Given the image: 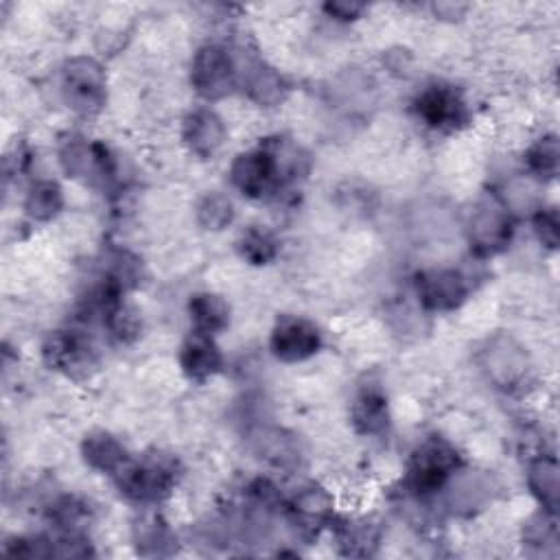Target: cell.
Listing matches in <instances>:
<instances>
[{
	"mask_svg": "<svg viewBox=\"0 0 560 560\" xmlns=\"http://www.w3.org/2000/svg\"><path fill=\"white\" fill-rule=\"evenodd\" d=\"M462 470V455L444 438L422 440L407 464L405 486L413 499L438 494Z\"/></svg>",
	"mask_w": 560,
	"mask_h": 560,
	"instance_id": "1",
	"label": "cell"
},
{
	"mask_svg": "<svg viewBox=\"0 0 560 560\" xmlns=\"http://www.w3.org/2000/svg\"><path fill=\"white\" fill-rule=\"evenodd\" d=\"M177 481V466L166 455H144L140 459L129 457L114 475V483L129 501L151 505L171 494Z\"/></svg>",
	"mask_w": 560,
	"mask_h": 560,
	"instance_id": "2",
	"label": "cell"
},
{
	"mask_svg": "<svg viewBox=\"0 0 560 560\" xmlns=\"http://www.w3.org/2000/svg\"><path fill=\"white\" fill-rule=\"evenodd\" d=\"M59 92L63 103L81 114L94 116L107 101V77L94 57H70L59 72Z\"/></svg>",
	"mask_w": 560,
	"mask_h": 560,
	"instance_id": "3",
	"label": "cell"
},
{
	"mask_svg": "<svg viewBox=\"0 0 560 560\" xmlns=\"http://www.w3.org/2000/svg\"><path fill=\"white\" fill-rule=\"evenodd\" d=\"M241 63L234 52L217 42L197 48L190 61V85L206 101H221L238 85Z\"/></svg>",
	"mask_w": 560,
	"mask_h": 560,
	"instance_id": "4",
	"label": "cell"
},
{
	"mask_svg": "<svg viewBox=\"0 0 560 560\" xmlns=\"http://www.w3.org/2000/svg\"><path fill=\"white\" fill-rule=\"evenodd\" d=\"M468 243L479 258H490L501 254L514 236V219L510 208L490 195L481 199L468 219Z\"/></svg>",
	"mask_w": 560,
	"mask_h": 560,
	"instance_id": "5",
	"label": "cell"
},
{
	"mask_svg": "<svg viewBox=\"0 0 560 560\" xmlns=\"http://www.w3.org/2000/svg\"><path fill=\"white\" fill-rule=\"evenodd\" d=\"M230 184L247 199H269L284 186L271 151L260 144L238 153L230 164Z\"/></svg>",
	"mask_w": 560,
	"mask_h": 560,
	"instance_id": "6",
	"label": "cell"
},
{
	"mask_svg": "<svg viewBox=\"0 0 560 560\" xmlns=\"http://www.w3.org/2000/svg\"><path fill=\"white\" fill-rule=\"evenodd\" d=\"M411 109L416 118L431 131H457L468 122V105L462 94L442 81H433L424 85L413 103Z\"/></svg>",
	"mask_w": 560,
	"mask_h": 560,
	"instance_id": "7",
	"label": "cell"
},
{
	"mask_svg": "<svg viewBox=\"0 0 560 560\" xmlns=\"http://www.w3.org/2000/svg\"><path fill=\"white\" fill-rule=\"evenodd\" d=\"M287 523L302 540H313L326 529L335 516L330 492L319 483L302 486L284 505Z\"/></svg>",
	"mask_w": 560,
	"mask_h": 560,
	"instance_id": "8",
	"label": "cell"
},
{
	"mask_svg": "<svg viewBox=\"0 0 560 560\" xmlns=\"http://www.w3.org/2000/svg\"><path fill=\"white\" fill-rule=\"evenodd\" d=\"M322 332L302 315H280L269 335V350L282 363H300L322 350Z\"/></svg>",
	"mask_w": 560,
	"mask_h": 560,
	"instance_id": "9",
	"label": "cell"
},
{
	"mask_svg": "<svg viewBox=\"0 0 560 560\" xmlns=\"http://www.w3.org/2000/svg\"><path fill=\"white\" fill-rule=\"evenodd\" d=\"M413 291H416L418 304L424 311L448 313L464 304L470 287H468V278L459 269L433 267L416 276Z\"/></svg>",
	"mask_w": 560,
	"mask_h": 560,
	"instance_id": "10",
	"label": "cell"
},
{
	"mask_svg": "<svg viewBox=\"0 0 560 560\" xmlns=\"http://www.w3.org/2000/svg\"><path fill=\"white\" fill-rule=\"evenodd\" d=\"M42 359L50 370L72 378H85L96 368L94 348L79 330H52L42 343Z\"/></svg>",
	"mask_w": 560,
	"mask_h": 560,
	"instance_id": "11",
	"label": "cell"
},
{
	"mask_svg": "<svg viewBox=\"0 0 560 560\" xmlns=\"http://www.w3.org/2000/svg\"><path fill=\"white\" fill-rule=\"evenodd\" d=\"M225 122L210 107H197L182 120V142L199 160L214 158L225 144Z\"/></svg>",
	"mask_w": 560,
	"mask_h": 560,
	"instance_id": "12",
	"label": "cell"
},
{
	"mask_svg": "<svg viewBox=\"0 0 560 560\" xmlns=\"http://www.w3.org/2000/svg\"><path fill=\"white\" fill-rule=\"evenodd\" d=\"M177 363L182 374L192 383H203L212 378L223 368V354L210 335L192 332L182 341L177 352Z\"/></svg>",
	"mask_w": 560,
	"mask_h": 560,
	"instance_id": "13",
	"label": "cell"
},
{
	"mask_svg": "<svg viewBox=\"0 0 560 560\" xmlns=\"http://www.w3.org/2000/svg\"><path fill=\"white\" fill-rule=\"evenodd\" d=\"M483 370L492 383L501 389H516L527 378L529 365L525 352L514 341H497L486 350Z\"/></svg>",
	"mask_w": 560,
	"mask_h": 560,
	"instance_id": "14",
	"label": "cell"
},
{
	"mask_svg": "<svg viewBox=\"0 0 560 560\" xmlns=\"http://www.w3.org/2000/svg\"><path fill=\"white\" fill-rule=\"evenodd\" d=\"M238 85L247 92V98L262 107L280 105L289 92L287 79L265 61H249L238 72Z\"/></svg>",
	"mask_w": 560,
	"mask_h": 560,
	"instance_id": "15",
	"label": "cell"
},
{
	"mask_svg": "<svg viewBox=\"0 0 560 560\" xmlns=\"http://www.w3.org/2000/svg\"><path fill=\"white\" fill-rule=\"evenodd\" d=\"M328 527L343 556H372L381 540V532L370 518L332 516Z\"/></svg>",
	"mask_w": 560,
	"mask_h": 560,
	"instance_id": "16",
	"label": "cell"
},
{
	"mask_svg": "<svg viewBox=\"0 0 560 560\" xmlns=\"http://www.w3.org/2000/svg\"><path fill=\"white\" fill-rule=\"evenodd\" d=\"M350 422L359 435H381L389 427V405L381 387H363L350 405Z\"/></svg>",
	"mask_w": 560,
	"mask_h": 560,
	"instance_id": "17",
	"label": "cell"
},
{
	"mask_svg": "<svg viewBox=\"0 0 560 560\" xmlns=\"http://www.w3.org/2000/svg\"><path fill=\"white\" fill-rule=\"evenodd\" d=\"M81 455H83V462L92 470L109 475V477H114L120 470V466L131 457L127 453V448L122 446V442L103 429L90 431L83 438Z\"/></svg>",
	"mask_w": 560,
	"mask_h": 560,
	"instance_id": "18",
	"label": "cell"
},
{
	"mask_svg": "<svg viewBox=\"0 0 560 560\" xmlns=\"http://www.w3.org/2000/svg\"><path fill=\"white\" fill-rule=\"evenodd\" d=\"M527 488L542 512L556 514L560 501V468L553 455L538 453L527 464Z\"/></svg>",
	"mask_w": 560,
	"mask_h": 560,
	"instance_id": "19",
	"label": "cell"
},
{
	"mask_svg": "<svg viewBox=\"0 0 560 560\" xmlns=\"http://www.w3.org/2000/svg\"><path fill=\"white\" fill-rule=\"evenodd\" d=\"M188 319L192 332L217 337L230 326V304L210 291H199L188 300Z\"/></svg>",
	"mask_w": 560,
	"mask_h": 560,
	"instance_id": "20",
	"label": "cell"
},
{
	"mask_svg": "<svg viewBox=\"0 0 560 560\" xmlns=\"http://www.w3.org/2000/svg\"><path fill=\"white\" fill-rule=\"evenodd\" d=\"M175 534L155 514H144L133 525V545L138 547V553L158 558V556H171L175 551Z\"/></svg>",
	"mask_w": 560,
	"mask_h": 560,
	"instance_id": "21",
	"label": "cell"
},
{
	"mask_svg": "<svg viewBox=\"0 0 560 560\" xmlns=\"http://www.w3.org/2000/svg\"><path fill=\"white\" fill-rule=\"evenodd\" d=\"M22 208L31 221L48 223L63 210V190L55 179H37L28 186Z\"/></svg>",
	"mask_w": 560,
	"mask_h": 560,
	"instance_id": "22",
	"label": "cell"
},
{
	"mask_svg": "<svg viewBox=\"0 0 560 560\" xmlns=\"http://www.w3.org/2000/svg\"><path fill=\"white\" fill-rule=\"evenodd\" d=\"M236 252L245 262L262 267L278 258L280 243L271 230L260 228V225H249L247 230H243L238 234Z\"/></svg>",
	"mask_w": 560,
	"mask_h": 560,
	"instance_id": "23",
	"label": "cell"
},
{
	"mask_svg": "<svg viewBox=\"0 0 560 560\" xmlns=\"http://www.w3.org/2000/svg\"><path fill=\"white\" fill-rule=\"evenodd\" d=\"M525 168L532 177L538 179H553L560 168V147L558 138L553 133L540 136L536 142H532L523 155Z\"/></svg>",
	"mask_w": 560,
	"mask_h": 560,
	"instance_id": "24",
	"label": "cell"
},
{
	"mask_svg": "<svg viewBox=\"0 0 560 560\" xmlns=\"http://www.w3.org/2000/svg\"><path fill=\"white\" fill-rule=\"evenodd\" d=\"M232 221H234V203L228 195H223L219 190H212V192H206L199 199V203H197V223L203 230L221 232L228 225H232Z\"/></svg>",
	"mask_w": 560,
	"mask_h": 560,
	"instance_id": "25",
	"label": "cell"
},
{
	"mask_svg": "<svg viewBox=\"0 0 560 560\" xmlns=\"http://www.w3.org/2000/svg\"><path fill=\"white\" fill-rule=\"evenodd\" d=\"M256 444H258V453L278 468H289V466L298 464V459H300L298 444L284 431H278V429L262 431V435L256 440Z\"/></svg>",
	"mask_w": 560,
	"mask_h": 560,
	"instance_id": "26",
	"label": "cell"
},
{
	"mask_svg": "<svg viewBox=\"0 0 560 560\" xmlns=\"http://www.w3.org/2000/svg\"><path fill=\"white\" fill-rule=\"evenodd\" d=\"M556 514L549 512H540L536 514L532 521L525 523V532H523V545L527 547H536V553H547V547H556L558 545V532H556Z\"/></svg>",
	"mask_w": 560,
	"mask_h": 560,
	"instance_id": "27",
	"label": "cell"
},
{
	"mask_svg": "<svg viewBox=\"0 0 560 560\" xmlns=\"http://www.w3.org/2000/svg\"><path fill=\"white\" fill-rule=\"evenodd\" d=\"M534 232L540 245L547 249H556L560 241V223H558V212L556 208H540L534 217Z\"/></svg>",
	"mask_w": 560,
	"mask_h": 560,
	"instance_id": "28",
	"label": "cell"
},
{
	"mask_svg": "<svg viewBox=\"0 0 560 560\" xmlns=\"http://www.w3.org/2000/svg\"><path fill=\"white\" fill-rule=\"evenodd\" d=\"M322 9L332 20L352 22V20L361 18V13L365 11V4L363 2H350V0H332V2H326Z\"/></svg>",
	"mask_w": 560,
	"mask_h": 560,
	"instance_id": "29",
	"label": "cell"
}]
</instances>
